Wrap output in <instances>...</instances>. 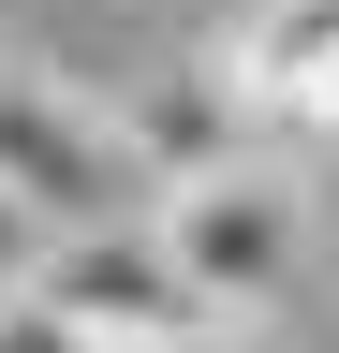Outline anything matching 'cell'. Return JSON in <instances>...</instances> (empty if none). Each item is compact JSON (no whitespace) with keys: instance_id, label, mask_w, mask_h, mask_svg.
I'll return each mask as SVG.
<instances>
[{"instance_id":"1","label":"cell","mask_w":339,"mask_h":353,"mask_svg":"<svg viewBox=\"0 0 339 353\" xmlns=\"http://www.w3.org/2000/svg\"><path fill=\"white\" fill-rule=\"evenodd\" d=\"M148 236H162V265L192 280L206 324H251V309H280L295 265H310V192H295V162L251 148V162H222V176H192V192H162Z\"/></svg>"},{"instance_id":"3","label":"cell","mask_w":339,"mask_h":353,"mask_svg":"<svg viewBox=\"0 0 339 353\" xmlns=\"http://www.w3.org/2000/svg\"><path fill=\"white\" fill-rule=\"evenodd\" d=\"M30 309L74 339V353H162V339H222L192 309V280L162 265L148 221H89V236H59L45 250V280H30Z\"/></svg>"},{"instance_id":"2","label":"cell","mask_w":339,"mask_h":353,"mask_svg":"<svg viewBox=\"0 0 339 353\" xmlns=\"http://www.w3.org/2000/svg\"><path fill=\"white\" fill-rule=\"evenodd\" d=\"M0 192H15L45 236H89V221H148L133 192V148H118V118L89 103L74 74H30V59H0Z\"/></svg>"},{"instance_id":"4","label":"cell","mask_w":339,"mask_h":353,"mask_svg":"<svg viewBox=\"0 0 339 353\" xmlns=\"http://www.w3.org/2000/svg\"><path fill=\"white\" fill-rule=\"evenodd\" d=\"M118 148H133V176H148V206L162 192H192V176H222V162H251V118L222 103V74L206 59H177V74H148V88H118Z\"/></svg>"},{"instance_id":"5","label":"cell","mask_w":339,"mask_h":353,"mask_svg":"<svg viewBox=\"0 0 339 353\" xmlns=\"http://www.w3.org/2000/svg\"><path fill=\"white\" fill-rule=\"evenodd\" d=\"M162 353H251V339H162Z\"/></svg>"}]
</instances>
